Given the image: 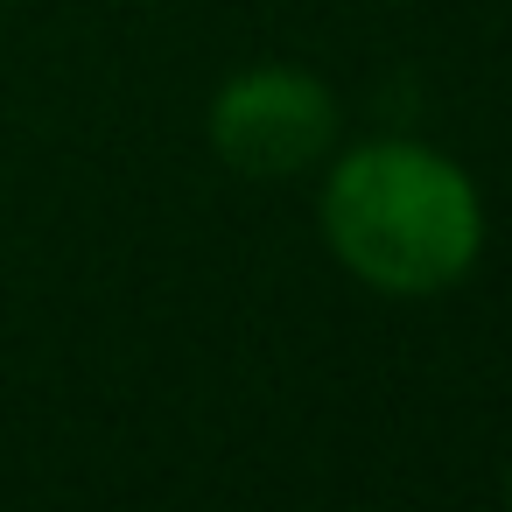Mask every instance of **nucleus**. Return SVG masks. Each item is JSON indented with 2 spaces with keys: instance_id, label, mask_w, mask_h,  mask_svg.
Instances as JSON below:
<instances>
[{
  "instance_id": "7ed1b4c3",
  "label": "nucleus",
  "mask_w": 512,
  "mask_h": 512,
  "mask_svg": "<svg viewBox=\"0 0 512 512\" xmlns=\"http://www.w3.org/2000/svg\"><path fill=\"white\" fill-rule=\"evenodd\" d=\"M505 505H512V463H505Z\"/></svg>"
},
{
  "instance_id": "f257e3e1",
  "label": "nucleus",
  "mask_w": 512,
  "mask_h": 512,
  "mask_svg": "<svg viewBox=\"0 0 512 512\" xmlns=\"http://www.w3.org/2000/svg\"><path fill=\"white\" fill-rule=\"evenodd\" d=\"M316 225L330 260L386 302L449 295L484 253V197L470 169L407 134L330 155Z\"/></svg>"
},
{
  "instance_id": "f03ea898",
  "label": "nucleus",
  "mask_w": 512,
  "mask_h": 512,
  "mask_svg": "<svg viewBox=\"0 0 512 512\" xmlns=\"http://www.w3.org/2000/svg\"><path fill=\"white\" fill-rule=\"evenodd\" d=\"M211 155L246 183H295L337 155V92L302 64H246L211 92Z\"/></svg>"
}]
</instances>
